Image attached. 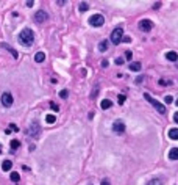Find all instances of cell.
Returning a JSON list of instances; mask_svg holds the SVG:
<instances>
[{"mask_svg":"<svg viewBox=\"0 0 178 185\" xmlns=\"http://www.w3.org/2000/svg\"><path fill=\"white\" fill-rule=\"evenodd\" d=\"M19 42H21L22 46H25V47L31 46L34 42V33L30 28H24L21 33H19Z\"/></svg>","mask_w":178,"mask_h":185,"instance_id":"1","label":"cell"},{"mask_svg":"<svg viewBox=\"0 0 178 185\" xmlns=\"http://www.w3.org/2000/svg\"><path fill=\"white\" fill-rule=\"evenodd\" d=\"M122 38H123V28H122V27L114 28L113 33H111V42H113L114 46H117V44H120V42H122Z\"/></svg>","mask_w":178,"mask_h":185,"instance_id":"2","label":"cell"},{"mask_svg":"<svg viewBox=\"0 0 178 185\" xmlns=\"http://www.w3.org/2000/svg\"><path fill=\"white\" fill-rule=\"evenodd\" d=\"M144 99H147V101H149L150 104H152V105L155 107V108H156L158 111H160V113H162V115L166 113V107L162 105V104H160V102H158V101H155V99H153L152 96L149 94V92H144Z\"/></svg>","mask_w":178,"mask_h":185,"instance_id":"3","label":"cell"},{"mask_svg":"<svg viewBox=\"0 0 178 185\" xmlns=\"http://www.w3.org/2000/svg\"><path fill=\"white\" fill-rule=\"evenodd\" d=\"M89 24L92 27H102L105 24V17H103L102 14H94V16L89 17Z\"/></svg>","mask_w":178,"mask_h":185,"instance_id":"4","label":"cell"},{"mask_svg":"<svg viewBox=\"0 0 178 185\" xmlns=\"http://www.w3.org/2000/svg\"><path fill=\"white\" fill-rule=\"evenodd\" d=\"M139 28L142 32H150L153 28V22L150 19H142V21H139Z\"/></svg>","mask_w":178,"mask_h":185,"instance_id":"5","label":"cell"},{"mask_svg":"<svg viewBox=\"0 0 178 185\" xmlns=\"http://www.w3.org/2000/svg\"><path fill=\"white\" fill-rule=\"evenodd\" d=\"M2 104H3V107H11L13 105V96H11L10 92H3L2 94Z\"/></svg>","mask_w":178,"mask_h":185,"instance_id":"6","label":"cell"},{"mask_svg":"<svg viewBox=\"0 0 178 185\" xmlns=\"http://www.w3.org/2000/svg\"><path fill=\"white\" fill-rule=\"evenodd\" d=\"M47 13H45V11H38V13L36 14H34V21H36L38 22V24H42V22H45V21H47Z\"/></svg>","mask_w":178,"mask_h":185,"instance_id":"7","label":"cell"},{"mask_svg":"<svg viewBox=\"0 0 178 185\" xmlns=\"http://www.w3.org/2000/svg\"><path fill=\"white\" fill-rule=\"evenodd\" d=\"M113 130L116 133H123L125 132V124H123V121H114Z\"/></svg>","mask_w":178,"mask_h":185,"instance_id":"8","label":"cell"},{"mask_svg":"<svg viewBox=\"0 0 178 185\" xmlns=\"http://www.w3.org/2000/svg\"><path fill=\"white\" fill-rule=\"evenodd\" d=\"M39 130H41V127L38 122H33L31 126H30V129L27 130V133L28 135H31V137H38V133H39Z\"/></svg>","mask_w":178,"mask_h":185,"instance_id":"9","label":"cell"},{"mask_svg":"<svg viewBox=\"0 0 178 185\" xmlns=\"http://www.w3.org/2000/svg\"><path fill=\"white\" fill-rule=\"evenodd\" d=\"M0 47H2V49H6V50H8L10 53H11V55H13L14 57V58H17V52L16 50H14V49L13 47H11V46H8V44H6V42H2V44H0Z\"/></svg>","mask_w":178,"mask_h":185,"instance_id":"10","label":"cell"},{"mask_svg":"<svg viewBox=\"0 0 178 185\" xmlns=\"http://www.w3.org/2000/svg\"><path fill=\"white\" fill-rule=\"evenodd\" d=\"M169 159L170 160H178V148H172L169 151Z\"/></svg>","mask_w":178,"mask_h":185,"instance_id":"11","label":"cell"},{"mask_svg":"<svg viewBox=\"0 0 178 185\" xmlns=\"http://www.w3.org/2000/svg\"><path fill=\"white\" fill-rule=\"evenodd\" d=\"M166 58L169 61H178V53L177 52H167L166 53Z\"/></svg>","mask_w":178,"mask_h":185,"instance_id":"12","label":"cell"},{"mask_svg":"<svg viewBox=\"0 0 178 185\" xmlns=\"http://www.w3.org/2000/svg\"><path fill=\"white\" fill-rule=\"evenodd\" d=\"M169 138L170 140H178V129L177 127H173V129L169 130Z\"/></svg>","mask_w":178,"mask_h":185,"instance_id":"13","label":"cell"},{"mask_svg":"<svg viewBox=\"0 0 178 185\" xmlns=\"http://www.w3.org/2000/svg\"><path fill=\"white\" fill-rule=\"evenodd\" d=\"M141 69H142V64L139 63V61L130 64V71H133V72H138V71H141Z\"/></svg>","mask_w":178,"mask_h":185,"instance_id":"14","label":"cell"},{"mask_svg":"<svg viewBox=\"0 0 178 185\" xmlns=\"http://www.w3.org/2000/svg\"><path fill=\"white\" fill-rule=\"evenodd\" d=\"M108 46H110V42H108L106 39H103V41L99 44V50H100V52H106V50H108Z\"/></svg>","mask_w":178,"mask_h":185,"instance_id":"15","label":"cell"},{"mask_svg":"<svg viewBox=\"0 0 178 185\" xmlns=\"http://www.w3.org/2000/svg\"><path fill=\"white\" fill-rule=\"evenodd\" d=\"M44 60H45V53L44 52H38L36 55H34V61H36V63H42Z\"/></svg>","mask_w":178,"mask_h":185,"instance_id":"16","label":"cell"},{"mask_svg":"<svg viewBox=\"0 0 178 185\" xmlns=\"http://www.w3.org/2000/svg\"><path fill=\"white\" fill-rule=\"evenodd\" d=\"M11 168H13V163H11L10 160H5L2 163V169H3V171H10Z\"/></svg>","mask_w":178,"mask_h":185,"instance_id":"17","label":"cell"},{"mask_svg":"<svg viewBox=\"0 0 178 185\" xmlns=\"http://www.w3.org/2000/svg\"><path fill=\"white\" fill-rule=\"evenodd\" d=\"M111 105H113V102H111V101H108V99H105V101H102V104H100V107H102L103 110L111 108Z\"/></svg>","mask_w":178,"mask_h":185,"instance_id":"18","label":"cell"},{"mask_svg":"<svg viewBox=\"0 0 178 185\" xmlns=\"http://www.w3.org/2000/svg\"><path fill=\"white\" fill-rule=\"evenodd\" d=\"M55 121H56L55 115H47V116H45V122H47V124H53Z\"/></svg>","mask_w":178,"mask_h":185,"instance_id":"19","label":"cell"},{"mask_svg":"<svg viewBox=\"0 0 178 185\" xmlns=\"http://www.w3.org/2000/svg\"><path fill=\"white\" fill-rule=\"evenodd\" d=\"M10 146H11V149H13V151H16L19 146H21V143H19V140H13V141L10 143Z\"/></svg>","mask_w":178,"mask_h":185,"instance_id":"20","label":"cell"},{"mask_svg":"<svg viewBox=\"0 0 178 185\" xmlns=\"http://www.w3.org/2000/svg\"><path fill=\"white\" fill-rule=\"evenodd\" d=\"M11 180L13 182H19V179H21V176H19V173H11Z\"/></svg>","mask_w":178,"mask_h":185,"instance_id":"21","label":"cell"},{"mask_svg":"<svg viewBox=\"0 0 178 185\" xmlns=\"http://www.w3.org/2000/svg\"><path fill=\"white\" fill-rule=\"evenodd\" d=\"M145 185H162V184H161V180H160V179H152L150 182H147Z\"/></svg>","mask_w":178,"mask_h":185,"instance_id":"22","label":"cell"},{"mask_svg":"<svg viewBox=\"0 0 178 185\" xmlns=\"http://www.w3.org/2000/svg\"><path fill=\"white\" fill-rule=\"evenodd\" d=\"M69 96V92H67V90H63V91H60V97L61 99H66Z\"/></svg>","mask_w":178,"mask_h":185,"instance_id":"23","label":"cell"},{"mask_svg":"<svg viewBox=\"0 0 178 185\" xmlns=\"http://www.w3.org/2000/svg\"><path fill=\"white\" fill-rule=\"evenodd\" d=\"M88 8H89L88 3H84V2H83V3H80V11H86Z\"/></svg>","mask_w":178,"mask_h":185,"instance_id":"24","label":"cell"},{"mask_svg":"<svg viewBox=\"0 0 178 185\" xmlns=\"http://www.w3.org/2000/svg\"><path fill=\"white\" fill-rule=\"evenodd\" d=\"M117 102H119V104H120V105H122V104L125 102V94H119V97H117Z\"/></svg>","mask_w":178,"mask_h":185,"instance_id":"25","label":"cell"},{"mask_svg":"<svg viewBox=\"0 0 178 185\" xmlns=\"http://www.w3.org/2000/svg\"><path fill=\"white\" fill-rule=\"evenodd\" d=\"M164 101H166V104H172L173 102V97H172V96H166Z\"/></svg>","mask_w":178,"mask_h":185,"instance_id":"26","label":"cell"},{"mask_svg":"<svg viewBox=\"0 0 178 185\" xmlns=\"http://www.w3.org/2000/svg\"><path fill=\"white\" fill-rule=\"evenodd\" d=\"M50 107H52V110H53V111H58V110H60V107H58L55 102H50Z\"/></svg>","mask_w":178,"mask_h":185,"instance_id":"27","label":"cell"},{"mask_svg":"<svg viewBox=\"0 0 178 185\" xmlns=\"http://www.w3.org/2000/svg\"><path fill=\"white\" fill-rule=\"evenodd\" d=\"M122 42H131V36H123L122 38Z\"/></svg>","mask_w":178,"mask_h":185,"instance_id":"28","label":"cell"},{"mask_svg":"<svg viewBox=\"0 0 178 185\" xmlns=\"http://www.w3.org/2000/svg\"><path fill=\"white\" fill-rule=\"evenodd\" d=\"M11 127H10V130H14V132H17V130H19V127L16 126V124H10Z\"/></svg>","mask_w":178,"mask_h":185,"instance_id":"29","label":"cell"},{"mask_svg":"<svg viewBox=\"0 0 178 185\" xmlns=\"http://www.w3.org/2000/svg\"><path fill=\"white\" fill-rule=\"evenodd\" d=\"M116 64H117V66L123 64V58H116Z\"/></svg>","mask_w":178,"mask_h":185,"instance_id":"30","label":"cell"},{"mask_svg":"<svg viewBox=\"0 0 178 185\" xmlns=\"http://www.w3.org/2000/svg\"><path fill=\"white\" fill-rule=\"evenodd\" d=\"M131 57H133V55H131V52H130V50H127V53H125V58H127V60H131Z\"/></svg>","mask_w":178,"mask_h":185,"instance_id":"31","label":"cell"},{"mask_svg":"<svg viewBox=\"0 0 178 185\" xmlns=\"http://www.w3.org/2000/svg\"><path fill=\"white\" fill-rule=\"evenodd\" d=\"M102 185H111V184H110V180H108V179H103L102 180Z\"/></svg>","mask_w":178,"mask_h":185,"instance_id":"32","label":"cell"},{"mask_svg":"<svg viewBox=\"0 0 178 185\" xmlns=\"http://www.w3.org/2000/svg\"><path fill=\"white\" fill-rule=\"evenodd\" d=\"M102 68H108V61H106V60L102 61Z\"/></svg>","mask_w":178,"mask_h":185,"instance_id":"33","label":"cell"},{"mask_svg":"<svg viewBox=\"0 0 178 185\" xmlns=\"http://www.w3.org/2000/svg\"><path fill=\"white\" fill-rule=\"evenodd\" d=\"M173 121H175L177 124H178V113H175V115H173Z\"/></svg>","mask_w":178,"mask_h":185,"instance_id":"34","label":"cell"},{"mask_svg":"<svg viewBox=\"0 0 178 185\" xmlns=\"http://www.w3.org/2000/svg\"><path fill=\"white\" fill-rule=\"evenodd\" d=\"M142 80H144V77H142V75H141V77H138V80H136V83H141V82H142Z\"/></svg>","mask_w":178,"mask_h":185,"instance_id":"35","label":"cell"},{"mask_svg":"<svg viewBox=\"0 0 178 185\" xmlns=\"http://www.w3.org/2000/svg\"><path fill=\"white\" fill-rule=\"evenodd\" d=\"M0 154H2V146H0Z\"/></svg>","mask_w":178,"mask_h":185,"instance_id":"36","label":"cell"},{"mask_svg":"<svg viewBox=\"0 0 178 185\" xmlns=\"http://www.w3.org/2000/svg\"><path fill=\"white\" fill-rule=\"evenodd\" d=\"M175 104H177V105H178V99H177V102H175Z\"/></svg>","mask_w":178,"mask_h":185,"instance_id":"37","label":"cell"},{"mask_svg":"<svg viewBox=\"0 0 178 185\" xmlns=\"http://www.w3.org/2000/svg\"><path fill=\"white\" fill-rule=\"evenodd\" d=\"M177 66H178V63H177Z\"/></svg>","mask_w":178,"mask_h":185,"instance_id":"38","label":"cell"}]
</instances>
